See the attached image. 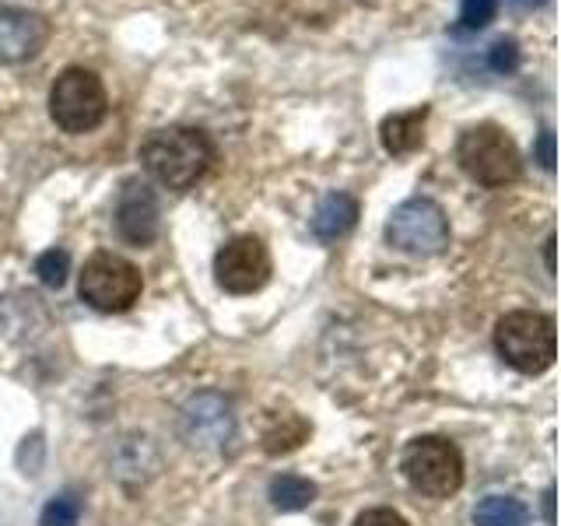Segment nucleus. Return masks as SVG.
Instances as JSON below:
<instances>
[{
	"mask_svg": "<svg viewBox=\"0 0 561 526\" xmlns=\"http://www.w3.org/2000/svg\"><path fill=\"white\" fill-rule=\"evenodd\" d=\"M215 140L197 127L154 130L140 148V162H145L148 175L169 190H190L193 183H201L215 165Z\"/></svg>",
	"mask_w": 561,
	"mask_h": 526,
	"instance_id": "1",
	"label": "nucleus"
},
{
	"mask_svg": "<svg viewBox=\"0 0 561 526\" xmlns=\"http://www.w3.org/2000/svg\"><path fill=\"white\" fill-rule=\"evenodd\" d=\"M495 347L523 376H540L548 373L558 358V330L548 312L534 309H516L505 312L495 327Z\"/></svg>",
	"mask_w": 561,
	"mask_h": 526,
	"instance_id": "2",
	"label": "nucleus"
},
{
	"mask_svg": "<svg viewBox=\"0 0 561 526\" xmlns=\"http://www.w3.org/2000/svg\"><path fill=\"white\" fill-rule=\"evenodd\" d=\"M456 158H460L470 180L481 186H508L523 172L516 140L495 123H478V127L463 130L460 145H456Z\"/></svg>",
	"mask_w": 561,
	"mask_h": 526,
	"instance_id": "3",
	"label": "nucleus"
},
{
	"mask_svg": "<svg viewBox=\"0 0 561 526\" xmlns=\"http://www.w3.org/2000/svg\"><path fill=\"white\" fill-rule=\"evenodd\" d=\"M110 99H105V84L95 70L88 67H67L57 75L49 88V116L67 134H88L105 119Z\"/></svg>",
	"mask_w": 561,
	"mask_h": 526,
	"instance_id": "4",
	"label": "nucleus"
},
{
	"mask_svg": "<svg viewBox=\"0 0 561 526\" xmlns=\"http://www.w3.org/2000/svg\"><path fill=\"white\" fill-rule=\"evenodd\" d=\"M403 478L428 499H449L463 484V456L449 438L421 435L403 449Z\"/></svg>",
	"mask_w": 561,
	"mask_h": 526,
	"instance_id": "5",
	"label": "nucleus"
},
{
	"mask_svg": "<svg viewBox=\"0 0 561 526\" xmlns=\"http://www.w3.org/2000/svg\"><path fill=\"white\" fill-rule=\"evenodd\" d=\"M386 239H390L393 250L408 256H435L449 242V218L435 201L411 197L386 221Z\"/></svg>",
	"mask_w": 561,
	"mask_h": 526,
	"instance_id": "6",
	"label": "nucleus"
},
{
	"mask_svg": "<svg viewBox=\"0 0 561 526\" xmlns=\"http://www.w3.org/2000/svg\"><path fill=\"white\" fill-rule=\"evenodd\" d=\"M140 271L119 253H95L88 256L81 271V298L99 312H127L140 298Z\"/></svg>",
	"mask_w": 561,
	"mask_h": 526,
	"instance_id": "7",
	"label": "nucleus"
},
{
	"mask_svg": "<svg viewBox=\"0 0 561 526\" xmlns=\"http://www.w3.org/2000/svg\"><path fill=\"white\" fill-rule=\"evenodd\" d=\"M215 277L225 291L253 295L271 281V253L256 236L228 239L215 256Z\"/></svg>",
	"mask_w": 561,
	"mask_h": 526,
	"instance_id": "8",
	"label": "nucleus"
},
{
	"mask_svg": "<svg viewBox=\"0 0 561 526\" xmlns=\"http://www.w3.org/2000/svg\"><path fill=\"white\" fill-rule=\"evenodd\" d=\"M49 43V22L25 8H0V67L25 64Z\"/></svg>",
	"mask_w": 561,
	"mask_h": 526,
	"instance_id": "9",
	"label": "nucleus"
},
{
	"mask_svg": "<svg viewBox=\"0 0 561 526\" xmlns=\"http://www.w3.org/2000/svg\"><path fill=\"white\" fill-rule=\"evenodd\" d=\"M158 201L154 193L145 183H127V190L119 193V204H116V228L119 236L134 242V245H148L158 236Z\"/></svg>",
	"mask_w": 561,
	"mask_h": 526,
	"instance_id": "10",
	"label": "nucleus"
},
{
	"mask_svg": "<svg viewBox=\"0 0 561 526\" xmlns=\"http://www.w3.org/2000/svg\"><path fill=\"white\" fill-rule=\"evenodd\" d=\"M183 425L193 446H218L232 435V411H228V403L221 397L204 393L197 400H190Z\"/></svg>",
	"mask_w": 561,
	"mask_h": 526,
	"instance_id": "11",
	"label": "nucleus"
},
{
	"mask_svg": "<svg viewBox=\"0 0 561 526\" xmlns=\"http://www.w3.org/2000/svg\"><path fill=\"white\" fill-rule=\"evenodd\" d=\"M358 221V201L347 197V193H330V197L316 207L312 215V232L323 242H337L341 236H347Z\"/></svg>",
	"mask_w": 561,
	"mask_h": 526,
	"instance_id": "12",
	"label": "nucleus"
},
{
	"mask_svg": "<svg viewBox=\"0 0 561 526\" xmlns=\"http://www.w3.org/2000/svg\"><path fill=\"white\" fill-rule=\"evenodd\" d=\"M425 119H428V105L411 113H397V116H386L379 137H382V148L390 155H411L414 148H421L425 140Z\"/></svg>",
	"mask_w": 561,
	"mask_h": 526,
	"instance_id": "13",
	"label": "nucleus"
},
{
	"mask_svg": "<svg viewBox=\"0 0 561 526\" xmlns=\"http://www.w3.org/2000/svg\"><path fill=\"white\" fill-rule=\"evenodd\" d=\"M309 438V425L298 414H274L263 428V449L267 453H291Z\"/></svg>",
	"mask_w": 561,
	"mask_h": 526,
	"instance_id": "14",
	"label": "nucleus"
},
{
	"mask_svg": "<svg viewBox=\"0 0 561 526\" xmlns=\"http://www.w3.org/2000/svg\"><path fill=\"white\" fill-rule=\"evenodd\" d=\"M473 526H526V505L508 495H488L473 508Z\"/></svg>",
	"mask_w": 561,
	"mask_h": 526,
	"instance_id": "15",
	"label": "nucleus"
},
{
	"mask_svg": "<svg viewBox=\"0 0 561 526\" xmlns=\"http://www.w3.org/2000/svg\"><path fill=\"white\" fill-rule=\"evenodd\" d=\"M316 499V484L298 478V473H280L271 481V502L280 513H298V508H309Z\"/></svg>",
	"mask_w": 561,
	"mask_h": 526,
	"instance_id": "16",
	"label": "nucleus"
},
{
	"mask_svg": "<svg viewBox=\"0 0 561 526\" xmlns=\"http://www.w3.org/2000/svg\"><path fill=\"white\" fill-rule=\"evenodd\" d=\"M78 523H81V502L75 495L49 499L39 516V526H78Z\"/></svg>",
	"mask_w": 561,
	"mask_h": 526,
	"instance_id": "17",
	"label": "nucleus"
},
{
	"mask_svg": "<svg viewBox=\"0 0 561 526\" xmlns=\"http://www.w3.org/2000/svg\"><path fill=\"white\" fill-rule=\"evenodd\" d=\"M35 274H39L46 288H60L70 274V256L64 250H46L39 260H35Z\"/></svg>",
	"mask_w": 561,
	"mask_h": 526,
	"instance_id": "18",
	"label": "nucleus"
},
{
	"mask_svg": "<svg viewBox=\"0 0 561 526\" xmlns=\"http://www.w3.org/2000/svg\"><path fill=\"white\" fill-rule=\"evenodd\" d=\"M495 11H499V0H463L460 18L467 28H484L495 22Z\"/></svg>",
	"mask_w": 561,
	"mask_h": 526,
	"instance_id": "19",
	"label": "nucleus"
},
{
	"mask_svg": "<svg viewBox=\"0 0 561 526\" xmlns=\"http://www.w3.org/2000/svg\"><path fill=\"white\" fill-rule=\"evenodd\" d=\"M491 67L499 70V75H508V70H516L519 67V49L513 39H499L495 46H491Z\"/></svg>",
	"mask_w": 561,
	"mask_h": 526,
	"instance_id": "20",
	"label": "nucleus"
},
{
	"mask_svg": "<svg viewBox=\"0 0 561 526\" xmlns=\"http://www.w3.org/2000/svg\"><path fill=\"white\" fill-rule=\"evenodd\" d=\"M355 526H411V523L400 513H393V508H365L355 519Z\"/></svg>",
	"mask_w": 561,
	"mask_h": 526,
	"instance_id": "21",
	"label": "nucleus"
},
{
	"mask_svg": "<svg viewBox=\"0 0 561 526\" xmlns=\"http://www.w3.org/2000/svg\"><path fill=\"white\" fill-rule=\"evenodd\" d=\"M537 158H540V165L543 169H554V134L551 130H543L540 134V140H537Z\"/></svg>",
	"mask_w": 561,
	"mask_h": 526,
	"instance_id": "22",
	"label": "nucleus"
},
{
	"mask_svg": "<svg viewBox=\"0 0 561 526\" xmlns=\"http://www.w3.org/2000/svg\"><path fill=\"white\" fill-rule=\"evenodd\" d=\"M508 4H516V8H534V4H540V0H508Z\"/></svg>",
	"mask_w": 561,
	"mask_h": 526,
	"instance_id": "23",
	"label": "nucleus"
},
{
	"mask_svg": "<svg viewBox=\"0 0 561 526\" xmlns=\"http://www.w3.org/2000/svg\"><path fill=\"white\" fill-rule=\"evenodd\" d=\"M548 267H554V239H548Z\"/></svg>",
	"mask_w": 561,
	"mask_h": 526,
	"instance_id": "24",
	"label": "nucleus"
}]
</instances>
